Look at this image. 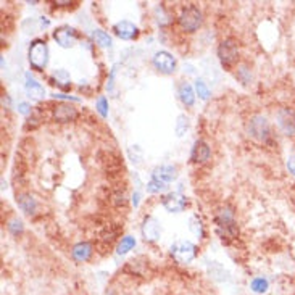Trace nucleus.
I'll return each instance as SVG.
<instances>
[{
  "label": "nucleus",
  "instance_id": "obj_29",
  "mask_svg": "<svg viewBox=\"0 0 295 295\" xmlns=\"http://www.w3.org/2000/svg\"><path fill=\"white\" fill-rule=\"evenodd\" d=\"M196 92L202 100H206L208 97H210V89H208V86L204 79H197L196 81Z\"/></svg>",
  "mask_w": 295,
  "mask_h": 295
},
{
  "label": "nucleus",
  "instance_id": "obj_27",
  "mask_svg": "<svg viewBox=\"0 0 295 295\" xmlns=\"http://www.w3.org/2000/svg\"><path fill=\"white\" fill-rule=\"evenodd\" d=\"M189 229L192 231V234H196L197 237H204V224H202V220L198 216H192L189 220Z\"/></svg>",
  "mask_w": 295,
  "mask_h": 295
},
{
  "label": "nucleus",
  "instance_id": "obj_4",
  "mask_svg": "<svg viewBox=\"0 0 295 295\" xmlns=\"http://www.w3.org/2000/svg\"><path fill=\"white\" fill-rule=\"evenodd\" d=\"M178 21H179V26H181L186 32H196L204 23V15H202V12L198 10V6L189 5V6H186V8H182Z\"/></svg>",
  "mask_w": 295,
  "mask_h": 295
},
{
  "label": "nucleus",
  "instance_id": "obj_3",
  "mask_svg": "<svg viewBox=\"0 0 295 295\" xmlns=\"http://www.w3.org/2000/svg\"><path fill=\"white\" fill-rule=\"evenodd\" d=\"M48 46L46 40L42 39H34L28 50V62H30L31 68L36 71H44L47 63H48Z\"/></svg>",
  "mask_w": 295,
  "mask_h": 295
},
{
  "label": "nucleus",
  "instance_id": "obj_16",
  "mask_svg": "<svg viewBox=\"0 0 295 295\" xmlns=\"http://www.w3.org/2000/svg\"><path fill=\"white\" fill-rule=\"evenodd\" d=\"M16 204L20 206L21 212H24L26 214H34L38 212V200H36L31 194L28 192H21L16 196Z\"/></svg>",
  "mask_w": 295,
  "mask_h": 295
},
{
  "label": "nucleus",
  "instance_id": "obj_9",
  "mask_svg": "<svg viewBox=\"0 0 295 295\" xmlns=\"http://www.w3.org/2000/svg\"><path fill=\"white\" fill-rule=\"evenodd\" d=\"M54 39L55 42L63 48H70L76 46V42L79 40V36L76 32L74 28H70V26H62L58 30L54 31Z\"/></svg>",
  "mask_w": 295,
  "mask_h": 295
},
{
  "label": "nucleus",
  "instance_id": "obj_11",
  "mask_svg": "<svg viewBox=\"0 0 295 295\" xmlns=\"http://www.w3.org/2000/svg\"><path fill=\"white\" fill-rule=\"evenodd\" d=\"M140 232L144 240L147 242H155L160 239L162 236V224L160 221L154 216H146L142 221V226H140Z\"/></svg>",
  "mask_w": 295,
  "mask_h": 295
},
{
  "label": "nucleus",
  "instance_id": "obj_17",
  "mask_svg": "<svg viewBox=\"0 0 295 295\" xmlns=\"http://www.w3.org/2000/svg\"><path fill=\"white\" fill-rule=\"evenodd\" d=\"M24 90H26V94H28V96H30L32 100H40V98L46 97V89H44V86H42L40 82L36 81V79H32L30 73L26 74Z\"/></svg>",
  "mask_w": 295,
  "mask_h": 295
},
{
  "label": "nucleus",
  "instance_id": "obj_23",
  "mask_svg": "<svg viewBox=\"0 0 295 295\" xmlns=\"http://www.w3.org/2000/svg\"><path fill=\"white\" fill-rule=\"evenodd\" d=\"M189 128H190V120L187 114H179L178 120H176V134L179 136V138H182V136L189 131Z\"/></svg>",
  "mask_w": 295,
  "mask_h": 295
},
{
  "label": "nucleus",
  "instance_id": "obj_28",
  "mask_svg": "<svg viewBox=\"0 0 295 295\" xmlns=\"http://www.w3.org/2000/svg\"><path fill=\"white\" fill-rule=\"evenodd\" d=\"M6 228H8V231H10L13 236H20V234H23V231H24L23 221L18 220V218H12V220L8 221V224H6Z\"/></svg>",
  "mask_w": 295,
  "mask_h": 295
},
{
  "label": "nucleus",
  "instance_id": "obj_10",
  "mask_svg": "<svg viewBox=\"0 0 295 295\" xmlns=\"http://www.w3.org/2000/svg\"><path fill=\"white\" fill-rule=\"evenodd\" d=\"M78 110L74 108V105H71L70 102H60L54 106L52 116L56 123H71L78 118Z\"/></svg>",
  "mask_w": 295,
  "mask_h": 295
},
{
  "label": "nucleus",
  "instance_id": "obj_6",
  "mask_svg": "<svg viewBox=\"0 0 295 295\" xmlns=\"http://www.w3.org/2000/svg\"><path fill=\"white\" fill-rule=\"evenodd\" d=\"M218 58L224 68H231L232 64L237 63V60H239V46H237L236 39L228 38L221 40V44L218 46Z\"/></svg>",
  "mask_w": 295,
  "mask_h": 295
},
{
  "label": "nucleus",
  "instance_id": "obj_13",
  "mask_svg": "<svg viewBox=\"0 0 295 295\" xmlns=\"http://www.w3.org/2000/svg\"><path fill=\"white\" fill-rule=\"evenodd\" d=\"M113 31L120 39H123V40H132L139 36V28L134 23H131V21H126V20L118 21V23L113 26Z\"/></svg>",
  "mask_w": 295,
  "mask_h": 295
},
{
  "label": "nucleus",
  "instance_id": "obj_20",
  "mask_svg": "<svg viewBox=\"0 0 295 295\" xmlns=\"http://www.w3.org/2000/svg\"><path fill=\"white\" fill-rule=\"evenodd\" d=\"M54 84L58 86L60 89H70L71 86V76L66 70H55L52 73Z\"/></svg>",
  "mask_w": 295,
  "mask_h": 295
},
{
  "label": "nucleus",
  "instance_id": "obj_2",
  "mask_svg": "<svg viewBox=\"0 0 295 295\" xmlns=\"http://www.w3.org/2000/svg\"><path fill=\"white\" fill-rule=\"evenodd\" d=\"M247 134L256 142L270 144L272 139V129H271L268 118L260 113L254 114L247 123Z\"/></svg>",
  "mask_w": 295,
  "mask_h": 295
},
{
  "label": "nucleus",
  "instance_id": "obj_31",
  "mask_svg": "<svg viewBox=\"0 0 295 295\" xmlns=\"http://www.w3.org/2000/svg\"><path fill=\"white\" fill-rule=\"evenodd\" d=\"M166 184L164 182H160V181H156V179H152L148 184H147V192L148 194H160L163 190H166Z\"/></svg>",
  "mask_w": 295,
  "mask_h": 295
},
{
  "label": "nucleus",
  "instance_id": "obj_15",
  "mask_svg": "<svg viewBox=\"0 0 295 295\" xmlns=\"http://www.w3.org/2000/svg\"><path fill=\"white\" fill-rule=\"evenodd\" d=\"M210 156H212V148L204 139H198L194 142V147L190 152V160L194 163H206L210 160Z\"/></svg>",
  "mask_w": 295,
  "mask_h": 295
},
{
  "label": "nucleus",
  "instance_id": "obj_18",
  "mask_svg": "<svg viewBox=\"0 0 295 295\" xmlns=\"http://www.w3.org/2000/svg\"><path fill=\"white\" fill-rule=\"evenodd\" d=\"M92 254H94V248L89 242H79L73 247V250H71V256H73V260L78 263H86L88 260H90Z\"/></svg>",
  "mask_w": 295,
  "mask_h": 295
},
{
  "label": "nucleus",
  "instance_id": "obj_35",
  "mask_svg": "<svg viewBox=\"0 0 295 295\" xmlns=\"http://www.w3.org/2000/svg\"><path fill=\"white\" fill-rule=\"evenodd\" d=\"M54 98H63V100H70V102H79L78 97H71L66 94H54Z\"/></svg>",
  "mask_w": 295,
  "mask_h": 295
},
{
  "label": "nucleus",
  "instance_id": "obj_26",
  "mask_svg": "<svg viewBox=\"0 0 295 295\" xmlns=\"http://www.w3.org/2000/svg\"><path fill=\"white\" fill-rule=\"evenodd\" d=\"M236 78L239 79L242 84H250V81H252V71H250V68L246 66V64H240V66L237 68V71H236Z\"/></svg>",
  "mask_w": 295,
  "mask_h": 295
},
{
  "label": "nucleus",
  "instance_id": "obj_8",
  "mask_svg": "<svg viewBox=\"0 0 295 295\" xmlns=\"http://www.w3.org/2000/svg\"><path fill=\"white\" fill-rule=\"evenodd\" d=\"M276 124L284 136H295V112L292 108H279L276 113Z\"/></svg>",
  "mask_w": 295,
  "mask_h": 295
},
{
  "label": "nucleus",
  "instance_id": "obj_7",
  "mask_svg": "<svg viewBox=\"0 0 295 295\" xmlns=\"http://www.w3.org/2000/svg\"><path fill=\"white\" fill-rule=\"evenodd\" d=\"M152 64L155 66V70H158L163 74H172L176 71L178 62L170 52H166V50H160V52H156L154 55Z\"/></svg>",
  "mask_w": 295,
  "mask_h": 295
},
{
  "label": "nucleus",
  "instance_id": "obj_1",
  "mask_svg": "<svg viewBox=\"0 0 295 295\" xmlns=\"http://www.w3.org/2000/svg\"><path fill=\"white\" fill-rule=\"evenodd\" d=\"M214 224H216V234L222 242H229L237 237L239 234V228L236 224V214L234 208L224 205L214 214Z\"/></svg>",
  "mask_w": 295,
  "mask_h": 295
},
{
  "label": "nucleus",
  "instance_id": "obj_12",
  "mask_svg": "<svg viewBox=\"0 0 295 295\" xmlns=\"http://www.w3.org/2000/svg\"><path fill=\"white\" fill-rule=\"evenodd\" d=\"M187 200L182 194L179 192H170L162 198V205L164 206V210H168L170 213H179L186 208Z\"/></svg>",
  "mask_w": 295,
  "mask_h": 295
},
{
  "label": "nucleus",
  "instance_id": "obj_30",
  "mask_svg": "<svg viewBox=\"0 0 295 295\" xmlns=\"http://www.w3.org/2000/svg\"><path fill=\"white\" fill-rule=\"evenodd\" d=\"M210 274L214 278V279H218L220 280V276L218 274H221V278L222 279H228V271L224 270V268H222V266L220 264V263H216V262H212V264H210Z\"/></svg>",
  "mask_w": 295,
  "mask_h": 295
},
{
  "label": "nucleus",
  "instance_id": "obj_22",
  "mask_svg": "<svg viewBox=\"0 0 295 295\" xmlns=\"http://www.w3.org/2000/svg\"><path fill=\"white\" fill-rule=\"evenodd\" d=\"M250 289H252V292H255V294H266V292H268V289H270L268 279L262 278V276L254 278V279H252V282H250Z\"/></svg>",
  "mask_w": 295,
  "mask_h": 295
},
{
  "label": "nucleus",
  "instance_id": "obj_21",
  "mask_svg": "<svg viewBox=\"0 0 295 295\" xmlns=\"http://www.w3.org/2000/svg\"><path fill=\"white\" fill-rule=\"evenodd\" d=\"M92 38H94V40H96L100 47L110 48V47H112V44H113V40H112V38H110V34H108V32H105V31H102V30H94V31H92Z\"/></svg>",
  "mask_w": 295,
  "mask_h": 295
},
{
  "label": "nucleus",
  "instance_id": "obj_24",
  "mask_svg": "<svg viewBox=\"0 0 295 295\" xmlns=\"http://www.w3.org/2000/svg\"><path fill=\"white\" fill-rule=\"evenodd\" d=\"M136 247V239L132 236H124L123 239H121V242L118 244V247H116V252H118V255H124L128 254L129 250H132Z\"/></svg>",
  "mask_w": 295,
  "mask_h": 295
},
{
  "label": "nucleus",
  "instance_id": "obj_34",
  "mask_svg": "<svg viewBox=\"0 0 295 295\" xmlns=\"http://www.w3.org/2000/svg\"><path fill=\"white\" fill-rule=\"evenodd\" d=\"M18 110H20V113H23V114H30L31 113V105L26 104V102H21L18 105Z\"/></svg>",
  "mask_w": 295,
  "mask_h": 295
},
{
  "label": "nucleus",
  "instance_id": "obj_33",
  "mask_svg": "<svg viewBox=\"0 0 295 295\" xmlns=\"http://www.w3.org/2000/svg\"><path fill=\"white\" fill-rule=\"evenodd\" d=\"M286 166H287V170H289L290 174H294V176H295V154H292V155L287 156Z\"/></svg>",
  "mask_w": 295,
  "mask_h": 295
},
{
  "label": "nucleus",
  "instance_id": "obj_5",
  "mask_svg": "<svg viewBox=\"0 0 295 295\" xmlns=\"http://www.w3.org/2000/svg\"><path fill=\"white\" fill-rule=\"evenodd\" d=\"M172 260L179 264H189L197 256V247L190 240H176L170 248Z\"/></svg>",
  "mask_w": 295,
  "mask_h": 295
},
{
  "label": "nucleus",
  "instance_id": "obj_25",
  "mask_svg": "<svg viewBox=\"0 0 295 295\" xmlns=\"http://www.w3.org/2000/svg\"><path fill=\"white\" fill-rule=\"evenodd\" d=\"M128 156L129 160H131L136 166H139V164L144 163V150L139 146H131L128 148Z\"/></svg>",
  "mask_w": 295,
  "mask_h": 295
},
{
  "label": "nucleus",
  "instance_id": "obj_19",
  "mask_svg": "<svg viewBox=\"0 0 295 295\" xmlns=\"http://www.w3.org/2000/svg\"><path fill=\"white\" fill-rule=\"evenodd\" d=\"M179 98H181V102L186 105V106H192L194 104H196V92H194V88L189 84V82H182L181 86H179Z\"/></svg>",
  "mask_w": 295,
  "mask_h": 295
},
{
  "label": "nucleus",
  "instance_id": "obj_32",
  "mask_svg": "<svg viewBox=\"0 0 295 295\" xmlns=\"http://www.w3.org/2000/svg\"><path fill=\"white\" fill-rule=\"evenodd\" d=\"M97 112L102 114L104 118H106V114H108V100L104 96L97 98Z\"/></svg>",
  "mask_w": 295,
  "mask_h": 295
},
{
  "label": "nucleus",
  "instance_id": "obj_14",
  "mask_svg": "<svg viewBox=\"0 0 295 295\" xmlns=\"http://www.w3.org/2000/svg\"><path fill=\"white\" fill-rule=\"evenodd\" d=\"M176 178H178V170L172 164H158L152 171V179H156V181L164 184L176 181Z\"/></svg>",
  "mask_w": 295,
  "mask_h": 295
},
{
  "label": "nucleus",
  "instance_id": "obj_36",
  "mask_svg": "<svg viewBox=\"0 0 295 295\" xmlns=\"http://www.w3.org/2000/svg\"><path fill=\"white\" fill-rule=\"evenodd\" d=\"M139 200H140V194H139V192H136L134 196H132V204H134V206H138V205H139Z\"/></svg>",
  "mask_w": 295,
  "mask_h": 295
}]
</instances>
